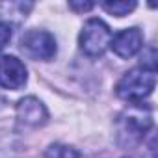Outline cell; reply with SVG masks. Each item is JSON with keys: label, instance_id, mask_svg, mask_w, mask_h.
<instances>
[{"label": "cell", "instance_id": "cell-1", "mask_svg": "<svg viewBox=\"0 0 158 158\" xmlns=\"http://www.w3.org/2000/svg\"><path fill=\"white\" fill-rule=\"evenodd\" d=\"M152 127V112L143 102H132L115 123L117 141L123 147L138 145Z\"/></svg>", "mask_w": 158, "mask_h": 158}, {"label": "cell", "instance_id": "cell-2", "mask_svg": "<svg viewBox=\"0 0 158 158\" xmlns=\"http://www.w3.org/2000/svg\"><path fill=\"white\" fill-rule=\"evenodd\" d=\"M156 86V74L145 69H132L123 74L115 86V93L128 102H141L152 93Z\"/></svg>", "mask_w": 158, "mask_h": 158}, {"label": "cell", "instance_id": "cell-3", "mask_svg": "<svg viewBox=\"0 0 158 158\" xmlns=\"http://www.w3.org/2000/svg\"><path fill=\"white\" fill-rule=\"evenodd\" d=\"M110 41H112V32L108 24L102 23L101 19H89L84 24L80 37H78L82 52L89 58H101L108 50Z\"/></svg>", "mask_w": 158, "mask_h": 158}, {"label": "cell", "instance_id": "cell-4", "mask_svg": "<svg viewBox=\"0 0 158 158\" xmlns=\"http://www.w3.org/2000/svg\"><path fill=\"white\" fill-rule=\"evenodd\" d=\"M21 48L32 60L48 61L56 56V39L47 30H28L21 39Z\"/></svg>", "mask_w": 158, "mask_h": 158}, {"label": "cell", "instance_id": "cell-5", "mask_svg": "<svg viewBox=\"0 0 158 158\" xmlns=\"http://www.w3.org/2000/svg\"><path fill=\"white\" fill-rule=\"evenodd\" d=\"M28 80L24 63L15 56L0 58V86L6 89H21Z\"/></svg>", "mask_w": 158, "mask_h": 158}, {"label": "cell", "instance_id": "cell-6", "mask_svg": "<svg viewBox=\"0 0 158 158\" xmlns=\"http://www.w3.org/2000/svg\"><path fill=\"white\" fill-rule=\"evenodd\" d=\"M110 47H112V50H114L115 56H119L123 60H128L134 54H138L139 48L143 47V34L136 26L127 28V30H121L115 35H112Z\"/></svg>", "mask_w": 158, "mask_h": 158}, {"label": "cell", "instance_id": "cell-7", "mask_svg": "<svg viewBox=\"0 0 158 158\" xmlns=\"http://www.w3.org/2000/svg\"><path fill=\"white\" fill-rule=\"evenodd\" d=\"M48 119V112L45 108V104L35 99V97H24L19 101L17 104V121L23 127H30V128H37L43 127Z\"/></svg>", "mask_w": 158, "mask_h": 158}, {"label": "cell", "instance_id": "cell-8", "mask_svg": "<svg viewBox=\"0 0 158 158\" xmlns=\"http://www.w3.org/2000/svg\"><path fill=\"white\" fill-rule=\"evenodd\" d=\"M23 143L11 132H0V158H21Z\"/></svg>", "mask_w": 158, "mask_h": 158}, {"label": "cell", "instance_id": "cell-9", "mask_svg": "<svg viewBox=\"0 0 158 158\" xmlns=\"http://www.w3.org/2000/svg\"><path fill=\"white\" fill-rule=\"evenodd\" d=\"M101 6H102L110 15L125 17V15H128V13L136 8V2H134V0H130V2H127V0H115V2H102Z\"/></svg>", "mask_w": 158, "mask_h": 158}, {"label": "cell", "instance_id": "cell-10", "mask_svg": "<svg viewBox=\"0 0 158 158\" xmlns=\"http://www.w3.org/2000/svg\"><path fill=\"white\" fill-rule=\"evenodd\" d=\"M47 158H80V152L67 145H50L45 152Z\"/></svg>", "mask_w": 158, "mask_h": 158}, {"label": "cell", "instance_id": "cell-11", "mask_svg": "<svg viewBox=\"0 0 158 158\" xmlns=\"http://www.w3.org/2000/svg\"><path fill=\"white\" fill-rule=\"evenodd\" d=\"M10 39H11V26L8 23H0V52L6 48Z\"/></svg>", "mask_w": 158, "mask_h": 158}, {"label": "cell", "instance_id": "cell-12", "mask_svg": "<svg viewBox=\"0 0 158 158\" xmlns=\"http://www.w3.org/2000/svg\"><path fill=\"white\" fill-rule=\"evenodd\" d=\"M93 2H69V8L71 10H74V11H89V10H93Z\"/></svg>", "mask_w": 158, "mask_h": 158}, {"label": "cell", "instance_id": "cell-13", "mask_svg": "<svg viewBox=\"0 0 158 158\" xmlns=\"http://www.w3.org/2000/svg\"><path fill=\"white\" fill-rule=\"evenodd\" d=\"M4 104H6V99H4V97H2V95H0V108H2V106H4Z\"/></svg>", "mask_w": 158, "mask_h": 158}]
</instances>
